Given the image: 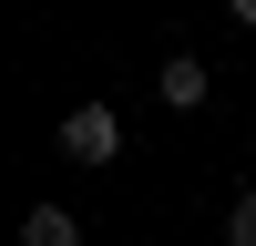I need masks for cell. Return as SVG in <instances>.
I'll return each instance as SVG.
<instances>
[{"label": "cell", "instance_id": "cell-1", "mask_svg": "<svg viewBox=\"0 0 256 246\" xmlns=\"http://www.w3.org/2000/svg\"><path fill=\"white\" fill-rule=\"evenodd\" d=\"M123 154V113L113 102H72L62 113V164H113Z\"/></svg>", "mask_w": 256, "mask_h": 246}, {"label": "cell", "instance_id": "cell-5", "mask_svg": "<svg viewBox=\"0 0 256 246\" xmlns=\"http://www.w3.org/2000/svg\"><path fill=\"white\" fill-rule=\"evenodd\" d=\"M226 10H236V20H246V31H256V0H226Z\"/></svg>", "mask_w": 256, "mask_h": 246}, {"label": "cell", "instance_id": "cell-2", "mask_svg": "<svg viewBox=\"0 0 256 246\" xmlns=\"http://www.w3.org/2000/svg\"><path fill=\"white\" fill-rule=\"evenodd\" d=\"M154 92L174 102V113H195V102L216 92V82H205V62H195V52H174V62H164V82H154Z\"/></svg>", "mask_w": 256, "mask_h": 246}, {"label": "cell", "instance_id": "cell-3", "mask_svg": "<svg viewBox=\"0 0 256 246\" xmlns=\"http://www.w3.org/2000/svg\"><path fill=\"white\" fill-rule=\"evenodd\" d=\"M20 246H82V226L62 216V205H31V216H20Z\"/></svg>", "mask_w": 256, "mask_h": 246}, {"label": "cell", "instance_id": "cell-4", "mask_svg": "<svg viewBox=\"0 0 256 246\" xmlns=\"http://www.w3.org/2000/svg\"><path fill=\"white\" fill-rule=\"evenodd\" d=\"M226 246H256V184H246L236 205H226Z\"/></svg>", "mask_w": 256, "mask_h": 246}]
</instances>
